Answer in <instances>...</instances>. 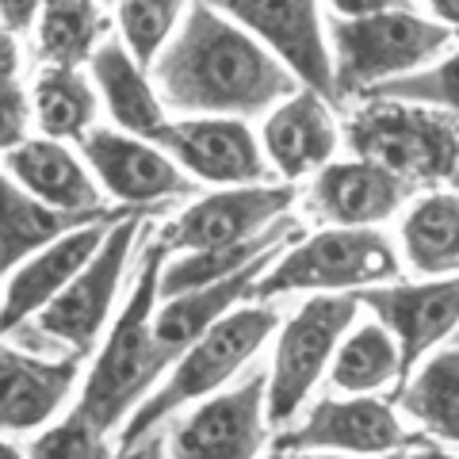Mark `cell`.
Returning a JSON list of instances; mask_svg holds the SVG:
<instances>
[{
    "label": "cell",
    "mask_w": 459,
    "mask_h": 459,
    "mask_svg": "<svg viewBox=\"0 0 459 459\" xmlns=\"http://www.w3.org/2000/svg\"><path fill=\"white\" fill-rule=\"evenodd\" d=\"M153 84L180 119H249L299 92L276 57L214 4H188L153 65Z\"/></svg>",
    "instance_id": "obj_1"
},
{
    "label": "cell",
    "mask_w": 459,
    "mask_h": 459,
    "mask_svg": "<svg viewBox=\"0 0 459 459\" xmlns=\"http://www.w3.org/2000/svg\"><path fill=\"white\" fill-rule=\"evenodd\" d=\"M169 256L172 253L161 238H153L146 246L134 291L108 325L89 376L81 379L74 413L104 437H111L115 429H123L134 418L138 406L157 391V383L169 371V356L161 352L153 333V314L161 303V268Z\"/></svg>",
    "instance_id": "obj_2"
},
{
    "label": "cell",
    "mask_w": 459,
    "mask_h": 459,
    "mask_svg": "<svg viewBox=\"0 0 459 459\" xmlns=\"http://www.w3.org/2000/svg\"><path fill=\"white\" fill-rule=\"evenodd\" d=\"M280 325H283L280 314L268 303H256V307L246 303L234 314H226L207 337H199L180 360H172L165 379L157 383V391L119 429V459L131 455L169 413H180L184 406H199V402L222 394L226 383L256 360V352L264 349V341Z\"/></svg>",
    "instance_id": "obj_3"
},
{
    "label": "cell",
    "mask_w": 459,
    "mask_h": 459,
    "mask_svg": "<svg viewBox=\"0 0 459 459\" xmlns=\"http://www.w3.org/2000/svg\"><path fill=\"white\" fill-rule=\"evenodd\" d=\"M356 161H371L418 192H459V119L433 108L364 100L341 126Z\"/></svg>",
    "instance_id": "obj_4"
},
{
    "label": "cell",
    "mask_w": 459,
    "mask_h": 459,
    "mask_svg": "<svg viewBox=\"0 0 459 459\" xmlns=\"http://www.w3.org/2000/svg\"><path fill=\"white\" fill-rule=\"evenodd\" d=\"M329 50L341 100H368L383 84L413 77L448 50L452 31L410 4H383L371 16H329Z\"/></svg>",
    "instance_id": "obj_5"
},
{
    "label": "cell",
    "mask_w": 459,
    "mask_h": 459,
    "mask_svg": "<svg viewBox=\"0 0 459 459\" xmlns=\"http://www.w3.org/2000/svg\"><path fill=\"white\" fill-rule=\"evenodd\" d=\"M402 280L398 249L383 230H318L295 241L253 287V299L276 295H360Z\"/></svg>",
    "instance_id": "obj_6"
},
{
    "label": "cell",
    "mask_w": 459,
    "mask_h": 459,
    "mask_svg": "<svg viewBox=\"0 0 459 459\" xmlns=\"http://www.w3.org/2000/svg\"><path fill=\"white\" fill-rule=\"evenodd\" d=\"M360 314L356 295H310L280 325L276 352L268 368V425H287L307 406L310 391L329 376L341 341L349 337Z\"/></svg>",
    "instance_id": "obj_7"
},
{
    "label": "cell",
    "mask_w": 459,
    "mask_h": 459,
    "mask_svg": "<svg viewBox=\"0 0 459 459\" xmlns=\"http://www.w3.org/2000/svg\"><path fill=\"white\" fill-rule=\"evenodd\" d=\"M146 226V214H123L108 230L104 246L89 261V268L65 287L35 318V329L57 349H69L74 356L96 352L108 325L115 322V303H119V283L126 276V261L138 241V230Z\"/></svg>",
    "instance_id": "obj_8"
},
{
    "label": "cell",
    "mask_w": 459,
    "mask_h": 459,
    "mask_svg": "<svg viewBox=\"0 0 459 459\" xmlns=\"http://www.w3.org/2000/svg\"><path fill=\"white\" fill-rule=\"evenodd\" d=\"M299 199L295 184H253V188H214L169 219L157 238L169 246L172 256L184 253H214L238 249L246 241L268 234L276 222L291 214Z\"/></svg>",
    "instance_id": "obj_9"
},
{
    "label": "cell",
    "mask_w": 459,
    "mask_h": 459,
    "mask_svg": "<svg viewBox=\"0 0 459 459\" xmlns=\"http://www.w3.org/2000/svg\"><path fill=\"white\" fill-rule=\"evenodd\" d=\"M425 444L421 433H410L394 406L379 398H322L307 410V418L295 429L276 437L272 448L283 455L295 452H337L360 459H391L406 455L410 448Z\"/></svg>",
    "instance_id": "obj_10"
},
{
    "label": "cell",
    "mask_w": 459,
    "mask_h": 459,
    "mask_svg": "<svg viewBox=\"0 0 459 459\" xmlns=\"http://www.w3.org/2000/svg\"><path fill=\"white\" fill-rule=\"evenodd\" d=\"M234 23L261 42L276 62L299 81V89L337 104V69L333 50H329V31L322 23V8L310 0H272V4H253V0H230L219 4Z\"/></svg>",
    "instance_id": "obj_11"
},
{
    "label": "cell",
    "mask_w": 459,
    "mask_h": 459,
    "mask_svg": "<svg viewBox=\"0 0 459 459\" xmlns=\"http://www.w3.org/2000/svg\"><path fill=\"white\" fill-rule=\"evenodd\" d=\"M81 157L96 177L100 192L111 195L123 211L142 214L169 199L195 195V180L172 157L146 138L123 134L115 126H96L81 142Z\"/></svg>",
    "instance_id": "obj_12"
},
{
    "label": "cell",
    "mask_w": 459,
    "mask_h": 459,
    "mask_svg": "<svg viewBox=\"0 0 459 459\" xmlns=\"http://www.w3.org/2000/svg\"><path fill=\"white\" fill-rule=\"evenodd\" d=\"M268 376L214 394L177 425L169 459H264L268 444Z\"/></svg>",
    "instance_id": "obj_13"
},
{
    "label": "cell",
    "mask_w": 459,
    "mask_h": 459,
    "mask_svg": "<svg viewBox=\"0 0 459 459\" xmlns=\"http://www.w3.org/2000/svg\"><path fill=\"white\" fill-rule=\"evenodd\" d=\"M153 146L211 188H253L272 172L246 119H169Z\"/></svg>",
    "instance_id": "obj_14"
},
{
    "label": "cell",
    "mask_w": 459,
    "mask_h": 459,
    "mask_svg": "<svg viewBox=\"0 0 459 459\" xmlns=\"http://www.w3.org/2000/svg\"><path fill=\"white\" fill-rule=\"evenodd\" d=\"M356 299L398 341L406 376L421 360H429L452 333H459V276L421 280V283L398 280V283L360 291Z\"/></svg>",
    "instance_id": "obj_15"
},
{
    "label": "cell",
    "mask_w": 459,
    "mask_h": 459,
    "mask_svg": "<svg viewBox=\"0 0 459 459\" xmlns=\"http://www.w3.org/2000/svg\"><path fill=\"white\" fill-rule=\"evenodd\" d=\"M81 386V356H31L0 341V437L47 433Z\"/></svg>",
    "instance_id": "obj_16"
},
{
    "label": "cell",
    "mask_w": 459,
    "mask_h": 459,
    "mask_svg": "<svg viewBox=\"0 0 459 459\" xmlns=\"http://www.w3.org/2000/svg\"><path fill=\"white\" fill-rule=\"evenodd\" d=\"M123 214H134V211H115L111 219L81 226L12 272L8 283H4V299H0V337L16 333V329H23L27 322H35L39 314L89 268V261L100 253V246H104L108 230L119 222Z\"/></svg>",
    "instance_id": "obj_17"
},
{
    "label": "cell",
    "mask_w": 459,
    "mask_h": 459,
    "mask_svg": "<svg viewBox=\"0 0 459 459\" xmlns=\"http://www.w3.org/2000/svg\"><path fill=\"white\" fill-rule=\"evenodd\" d=\"M310 214L325 230H376L418 199V188L371 161H333L310 180Z\"/></svg>",
    "instance_id": "obj_18"
},
{
    "label": "cell",
    "mask_w": 459,
    "mask_h": 459,
    "mask_svg": "<svg viewBox=\"0 0 459 459\" xmlns=\"http://www.w3.org/2000/svg\"><path fill=\"white\" fill-rule=\"evenodd\" d=\"M344 146L341 126L333 119V104L307 89L287 96L276 111H268L261 126V150L280 184H295L303 177H318L322 169L337 161Z\"/></svg>",
    "instance_id": "obj_19"
},
{
    "label": "cell",
    "mask_w": 459,
    "mask_h": 459,
    "mask_svg": "<svg viewBox=\"0 0 459 459\" xmlns=\"http://www.w3.org/2000/svg\"><path fill=\"white\" fill-rule=\"evenodd\" d=\"M4 172L20 184L27 195L47 204L62 214H104V192L96 177L62 142L50 138H27L20 150L4 157Z\"/></svg>",
    "instance_id": "obj_20"
},
{
    "label": "cell",
    "mask_w": 459,
    "mask_h": 459,
    "mask_svg": "<svg viewBox=\"0 0 459 459\" xmlns=\"http://www.w3.org/2000/svg\"><path fill=\"white\" fill-rule=\"evenodd\" d=\"M89 77H92L100 104L111 115L115 131L153 142L169 126V108H165L161 92H157V84L146 77V69L126 54L119 39H108L104 47L92 54Z\"/></svg>",
    "instance_id": "obj_21"
},
{
    "label": "cell",
    "mask_w": 459,
    "mask_h": 459,
    "mask_svg": "<svg viewBox=\"0 0 459 459\" xmlns=\"http://www.w3.org/2000/svg\"><path fill=\"white\" fill-rule=\"evenodd\" d=\"M280 256H264V261H256L253 268L241 272V276L222 280L214 287H204V291L161 299V303H157V314H153V333H157L161 352L169 356V368H172V360H180V356L188 352L199 337H207L211 329L226 318V314L246 307V299H253L256 280H261L264 272L280 261Z\"/></svg>",
    "instance_id": "obj_22"
},
{
    "label": "cell",
    "mask_w": 459,
    "mask_h": 459,
    "mask_svg": "<svg viewBox=\"0 0 459 459\" xmlns=\"http://www.w3.org/2000/svg\"><path fill=\"white\" fill-rule=\"evenodd\" d=\"M123 211V207H115ZM115 211L104 214H62L47 204H39L35 195H27L16 180L0 169V276H12L23 261H31L54 241L74 234L81 226H92L100 219H111Z\"/></svg>",
    "instance_id": "obj_23"
},
{
    "label": "cell",
    "mask_w": 459,
    "mask_h": 459,
    "mask_svg": "<svg viewBox=\"0 0 459 459\" xmlns=\"http://www.w3.org/2000/svg\"><path fill=\"white\" fill-rule=\"evenodd\" d=\"M402 261L421 280L459 276V192H421L402 214Z\"/></svg>",
    "instance_id": "obj_24"
},
{
    "label": "cell",
    "mask_w": 459,
    "mask_h": 459,
    "mask_svg": "<svg viewBox=\"0 0 459 459\" xmlns=\"http://www.w3.org/2000/svg\"><path fill=\"white\" fill-rule=\"evenodd\" d=\"M398 410L421 429V437L459 444V344L437 349L402 379Z\"/></svg>",
    "instance_id": "obj_25"
},
{
    "label": "cell",
    "mask_w": 459,
    "mask_h": 459,
    "mask_svg": "<svg viewBox=\"0 0 459 459\" xmlns=\"http://www.w3.org/2000/svg\"><path fill=\"white\" fill-rule=\"evenodd\" d=\"M100 96L81 69L39 65L31 84V115L39 138L50 142H84L96 131Z\"/></svg>",
    "instance_id": "obj_26"
},
{
    "label": "cell",
    "mask_w": 459,
    "mask_h": 459,
    "mask_svg": "<svg viewBox=\"0 0 459 459\" xmlns=\"http://www.w3.org/2000/svg\"><path fill=\"white\" fill-rule=\"evenodd\" d=\"M108 42V12L92 0H50L35 23V54L42 65L81 69Z\"/></svg>",
    "instance_id": "obj_27"
},
{
    "label": "cell",
    "mask_w": 459,
    "mask_h": 459,
    "mask_svg": "<svg viewBox=\"0 0 459 459\" xmlns=\"http://www.w3.org/2000/svg\"><path fill=\"white\" fill-rule=\"evenodd\" d=\"M402 352L398 341L371 318V322H356L349 329V337L341 341V349L329 368V383L349 398H376V391L391 383H402Z\"/></svg>",
    "instance_id": "obj_28"
},
{
    "label": "cell",
    "mask_w": 459,
    "mask_h": 459,
    "mask_svg": "<svg viewBox=\"0 0 459 459\" xmlns=\"http://www.w3.org/2000/svg\"><path fill=\"white\" fill-rule=\"evenodd\" d=\"M184 16H188V4H177V0H126V4H115L119 42L142 69L157 65V57L177 39Z\"/></svg>",
    "instance_id": "obj_29"
},
{
    "label": "cell",
    "mask_w": 459,
    "mask_h": 459,
    "mask_svg": "<svg viewBox=\"0 0 459 459\" xmlns=\"http://www.w3.org/2000/svg\"><path fill=\"white\" fill-rule=\"evenodd\" d=\"M35 115H31V92L20 77V39L0 31V153L20 150L31 138Z\"/></svg>",
    "instance_id": "obj_30"
},
{
    "label": "cell",
    "mask_w": 459,
    "mask_h": 459,
    "mask_svg": "<svg viewBox=\"0 0 459 459\" xmlns=\"http://www.w3.org/2000/svg\"><path fill=\"white\" fill-rule=\"evenodd\" d=\"M368 100H398V104H418V108H433L459 119V50L444 54L440 62L413 77H402L383 84L379 92H371Z\"/></svg>",
    "instance_id": "obj_31"
},
{
    "label": "cell",
    "mask_w": 459,
    "mask_h": 459,
    "mask_svg": "<svg viewBox=\"0 0 459 459\" xmlns=\"http://www.w3.org/2000/svg\"><path fill=\"white\" fill-rule=\"evenodd\" d=\"M27 459H119V448L69 410L57 425H50L47 433L35 437Z\"/></svg>",
    "instance_id": "obj_32"
},
{
    "label": "cell",
    "mask_w": 459,
    "mask_h": 459,
    "mask_svg": "<svg viewBox=\"0 0 459 459\" xmlns=\"http://www.w3.org/2000/svg\"><path fill=\"white\" fill-rule=\"evenodd\" d=\"M39 12H42V4H35V0H4V4H0V31L20 39L23 31H31L39 23Z\"/></svg>",
    "instance_id": "obj_33"
},
{
    "label": "cell",
    "mask_w": 459,
    "mask_h": 459,
    "mask_svg": "<svg viewBox=\"0 0 459 459\" xmlns=\"http://www.w3.org/2000/svg\"><path fill=\"white\" fill-rule=\"evenodd\" d=\"M429 12H433L437 23L448 27L452 39H459V0H433V4H429Z\"/></svg>",
    "instance_id": "obj_34"
},
{
    "label": "cell",
    "mask_w": 459,
    "mask_h": 459,
    "mask_svg": "<svg viewBox=\"0 0 459 459\" xmlns=\"http://www.w3.org/2000/svg\"><path fill=\"white\" fill-rule=\"evenodd\" d=\"M398 459H459V452H448V448H440V444H418V448H410Z\"/></svg>",
    "instance_id": "obj_35"
},
{
    "label": "cell",
    "mask_w": 459,
    "mask_h": 459,
    "mask_svg": "<svg viewBox=\"0 0 459 459\" xmlns=\"http://www.w3.org/2000/svg\"><path fill=\"white\" fill-rule=\"evenodd\" d=\"M287 459H360V455H337V452H295Z\"/></svg>",
    "instance_id": "obj_36"
},
{
    "label": "cell",
    "mask_w": 459,
    "mask_h": 459,
    "mask_svg": "<svg viewBox=\"0 0 459 459\" xmlns=\"http://www.w3.org/2000/svg\"><path fill=\"white\" fill-rule=\"evenodd\" d=\"M264 459H287L283 452H276V448H272V452H264Z\"/></svg>",
    "instance_id": "obj_37"
},
{
    "label": "cell",
    "mask_w": 459,
    "mask_h": 459,
    "mask_svg": "<svg viewBox=\"0 0 459 459\" xmlns=\"http://www.w3.org/2000/svg\"><path fill=\"white\" fill-rule=\"evenodd\" d=\"M0 299H4V287H0Z\"/></svg>",
    "instance_id": "obj_38"
},
{
    "label": "cell",
    "mask_w": 459,
    "mask_h": 459,
    "mask_svg": "<svg viewBox=\"0 0 459 459\" xmlns=\"http://www.w3.org/2000/svg\"><path fill=\"white\" fill-rule=\"evenodd\" d=\"M391 459H398V455H391Z\"/></svg>",
    "instance_id": "obj_39"
}]
</instances>
